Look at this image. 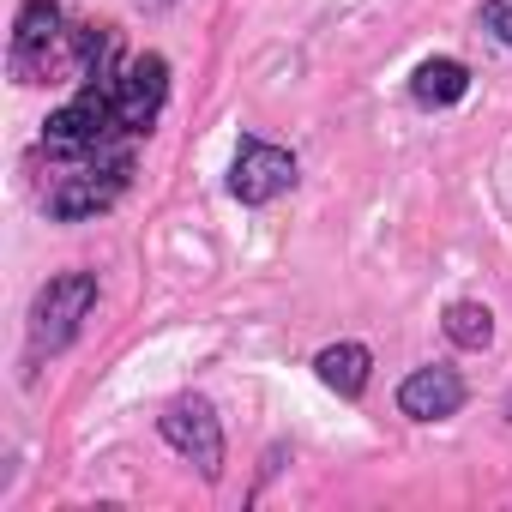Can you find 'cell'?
<instances>
[{"label":"cell","instance_id":"7","mask_svg":"<svg viewBox=\"0 0 512 512\" xmlns=\"http://www.w3.org/2000/svg\"><path fill=\"white\" fill-rule=\"evenodd\" d=\"M314 374H320V386H332L338 398H362L368 380H374V356H368V344H326V350L314 356Z\"/></svg>","mask_w":512,"mask_h":512},{"label":"cell","instance_id":"11","mask_svg":"<svg viewBox=\"0 0 512 512\" xmlns=\"http://www.w3.org/2000/svg\"><path fill=\"white\" fill-rule=\"evenodd\" d=\"M139 7H175V0H139Z\"/></svg>","mask_w":512,"mask_h":512},{"label":"cell","instance_id":"2","mask_svg":"<svg viewBox=\"0 0 512 512\" xmlns=\"http://www.w3.org/2000/svg\"><path fill=\"white\" fill-rule=\"evenodd\" d=\"M97 308V278L91 272H61V278H49L43 290H37V302H31V356L43 362V356H61L73 338H79V326H85V314Z\"/></svg>","mask_w":512,"mask_h":512},{"label":"cell","instance_id":"3","mask_svg":"<svg viewBox=\"0 0 512 512\" xmlns=\"http://www.w3.org/2000/svg\"><path fill=\"white\" fill-rule=\"evenodd\" d=\"M109 103H115V121L127 139L151 133V121L163 115L169 103V61L163 55H133L115 79H109Z\"/></svg>","mask_w":512,"mask_h":512},{"label":"cell","instance_id":"10","mask_svg":"<svg viewBox=\"0 0 512 512\" xmlns=\"http://www.w3.org/2000/svg\"><path fill=\"white\" fill-rule=\"evenodd\" d=\"M482 31L512 49V0H482Z\"/></svg>","mask_w":512,"mask_h":512},{"label":"cell","instance_id":"5","mask_svg":"<svg viewBox=\"0 0 512 512\" xmlns=\"http://www.w3.org/2000/svg\"><path fill=\"white\" fill-rule=\"evenodd\" d=\"M296 187V157L272 139H241L235 145V169H229V193L241 205H272L278 193Z\"/></svg>","mask_w":512,"mask_h":512},{"label":"cell","instance_id":"9","mask_svg":"<svg viewBox=\"0 0 512 512\" xmlns=\"http://www.w3.org/2000/svg\"><path fill=\"white\" fill-rule=\"evenodd\" d=\"M440 326H446V338L458 350H488L494 344V308L488 302H452Z\"/></svg>","mask_w":512,"mask_h":512},{"label":"cell","instance_id":"6","mask_svg":"<svg viewBox=\"0 0 512 512\" xmlns=\"http://www.w3.org/2000/svg\"><path fill=\"white\" fill-rule=\"evenodd\" d=\"M398 410L410 416V422H446V416H458L464 410V380L452 374V368H416V374H404V386H398Z\"/></svg>","mask_w":512,"mask_h":512},{"label":"cell","instance_id":"1","mask_svg":"<svg viewBox=\"0 0 512 512\" xmlns=\"http://www.w3.org/2000/svg\"><path fill=\"white\" fill-rule=\"evenodd\" d=\"M127 181H133V151L121 145V151H103V157H85V163H67V175H55V187H49V217H61V223H79V217H97V211H109L121 193H127Z\"/></svg>","mask_w":512,"mask_h":512},{"label":"cell","instance_id":"8","mask_svg":"<svg viewBox=\"0 0 512 512\" xmlns=\"http://www.w3.org/2000/svg\"><path fill=\"white\" fill-rule=\"evenodd\" d=\"M464 91H470V73H464V61H452V55L422 61V67H416V79H410L416 109H452Z\"/></svg>","mask_w":512,"mask_h":512},{"label":"cell","instance_id":"4","mask_svg":"<svg viewBox=\"0 0 512 512\" xmlns=\"http://www.w3.org/2000/svg\"><path fill=\"white\" fill-rule=\"evenodd\" d=\"M157 428H163V440H169L181 458H193V464H199V476H205V482H217V476H223V428H217V416H211V404H205V398H175V404L157 416Z\"/></svg>","mask_w":512,"mask_h":512}]
</instances>
